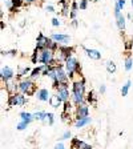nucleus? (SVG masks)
I'll return each instance as SVG.
<instances>
[{
	"mask_svg": "<svg viewBox=\"0 0 133 149\" xmlns=\"http://www.w3.org/2000/svg\"><path fill=\"white\" fill-rule=\"evenodd\" d=\"M51 95L49 93V91L47 89V88H39V89L36 91V93H35V97H36L39 101H43V102H49V100H51Z\"/></svg>",
	"mask_w": 133,
	"mask_h": 149,
	"instance_id": "nucleus-10",
	"label": "nucleus"
},
{
	"mask_svg": "<svg viewBox=\"0 0 133 149\" xmlns=\"http://www.w3.org/2000/svg\"><path fill=\"white\" fill-rule=\"evenodd\" d=\"M49 39L51 37L45 36L44 33H39V36L36 39V49H45V48H48Z\"/></svg>",
	"mask_w": 133,
	"mask_h": 149,
	"instance_id": "nucleus-12",
	"label": "nucleus"
},
{
	"mask_svg": "<svg viewBox=\"0 0 133 149\" xmlns=\"http://www.w3.org/2000/svg\"><path fill=\"white\" fill-rule=\"evenodd\" d=\"M75 116H76V120L89 116V107H88L87 102H83L80 105L75 107Z\"/></svg>",
	"mask_w": 133,
	"mask_h": 149,
	"instance_id": "nucleus-7",
	"label": "nucleus"
},
{
	"mask_svg": "<svg viewBox=\"0 0 133 149\" xmlns=\"http://www.w3.org/2000/svg\"><path fill=\"white\" fill-rule=\"evenodd\" d=\"M49 37L59 45H68V43L71 41V36L65 33H52Z\"/></svg>",
	"mask_w": 133,
	"mask_h": 149,
	"instance_id": "nucleus-8",
	"label": "nucleus"
},
{
	"mask_svg": "<svg viewBox=\"0 0 133 149\" xmlns=\"http://www.w3.org/2000/svg\"><path fill=\"white\" fill-rule=\"evenodd\" d=\"M32 63L33 64H47V65H59L55 60V52L48 48L45 49H35L33 55H32Z\"/></svg>",
	"mask_w": 133,
	"mask_h": 149,
	"instance_id": "nucleus-2",
	"label": "nucleus"
},
{
	"mask_svg": "<svg viewBox=\"0 0 133 149\" xmlns=\"http://www.w3.org/2000/svg\"><path fill=\"white\" fill-rule=\"evenodd\" d=\"M105 68H107V71H108L109 73H115L116 72V64L112 61V60H109V61H107Z\"/></svg>",
	"mask_w": 133,
	"mask_h": 149,
	"instance_id": "nucleus-23",
	"label": "nucleus"
},
{
	"mask_svg": "<svg viewBox=\"0 0 133 149\" xmlns=\"http://www.w3.org/2000/svg\"><path fill=\"white\" fill-rule=\"evenodd\" d=\"M0 74H1V80H3V83H6V84L9 83V81H12L13 77H15V72H13V69L11 68V67H3Z\"/></svg>",
	"mask_w": 133,
	"mask_h": 149,
	"instance_id": "nucleus-9",
	"label": "nucleus"
},
{
	"mask_svg": "<svg viewBox=\"0 0 133 149\" xmlns=\"http://www.w3.org/2000/svg\"><path fill=\"white\" fill-rule=\"evenodd\" d=\"M71 101L76 105H80L85 101V80L80 79V80H73L72 81V97Z\"/></svg>",
	"mask_w": 133,
	"mask_h": 149,
	"instance_id": "nucleus-1",
	"label": "nucleus"
},
{
	"mask_svg": "<svg viewBox=\"0 0 133 149\" xmlns=\"http://www.w3.org/2000/svg\"><path fill=\"white\" fill-rule=\"evenodd\" d=\"M3 1H4V3H6V1H7V0H3Z\"/></svg>",
	"mask_w": 133,
	"mask_h": 149,
	"instance_id": "nucleus-40",
	"label": "nucleus"
},
{
	"mask_svg": "<svg viewBox=\"0 0 133 149\" xmlns=\"http://www.w3.org/2000/svg\"><path fill=\"white\" fill-rule=\"evenodd\" d=\"M88 1H89V0H80V3H79V8H80L81 11L87 9L88 8Z\"/></svg>",
	"mask_w": 133,
	"mask_h": 149,
	"instance_id": "nucleus-27",
	"label": "nucleus"
},
{
	"mask_svg": "<svg viewBox=\"0 0 133 149\" xmlns=\"http://www.w3.org/2000/svg\"><path fill=\"white\" fill-rule=\"evenodd\" d=\"M91 123H92V118L88 116V117H84V118H79V120H76L73 123V125H75V128L80 129V128H84V127H87V125H89Z\"/></svg>",
	"mask_w": 133,
	"mask_h": 149,
	"instance_id": "nucleus-14",
	"label": "nucleus"
},
{
	"mask_svg": "<svg viewBox=\"0 0 133 149\" xmlns=\"http://www.w3.org/2000/svg\"><path fill=\"white\" fill-rule=\"evenodd\" d=\"M132 7H133V0H132Z\"/></svg>",
	"mask_w": 133,
	"mask_h": 149,
	"instance_id": "nucleus-39",
	"label": "nucleus"
},
{
	"mask_svg": "<svg viewBox=\"0 0 133 149\" xmlns=\"http://www.w3.org/2000/svg\"><path fill=\"white\" fill-rule=\"evenodd\" d=\"M47 11H48V12H56L55 11V8H53V6H47Z\"/></svg>",
	"mask_w": 133,
	"mask_h": 149,
	"instance_id": "nucleus-34",
	"label": "nucleus"
},
{
	"mask_svg": "<svg viewBox=\"0 0 133 149\" xmlns=\"http://www.w3.org/2000/svg\"><path fill=\"white\" fill-rule=\"evenodd\" d=\"M55 149H65V146H64V144L63 143H57L55 145Z\"/></svg>",
	"mask_w": 133,
	"mask_h": 149,
	"instance_id": "nucleus-32",
	"label": "nucleus"
},
{
	"mask_svg": "<svg viewBox=\"0 0 133 149\" xmlns=\"http://www.w3.org/2000/svg\"><path fill=\"white\" fill-rule=\"evenodd\" d=\"M49 104L52 108L57 109L59 107H61V104H64V102L61 101V99H60L57 95H52V96H51V100H49Z\"/></svg>",
	"mask_w": 133,
	"mask_h": 149,
	"instance_id": "nucleus-15",
	"label": "nucleus"
},
{
	"mask_svg": "<svg viewBox=\"0 0 133 149\" xmlns=\"http://www.w3.org/2000/svg\"><path fill=\"white\" fill-rule=\"evenodd\" d=\"M44 123H48V125H53V123H55V115L51 113V112H47V117Z\"/></svg>",
	"mask_w": 133,
	"mask_h": 149,
	"instance_id": "nucleus-25",
	"label": "nucleus"
},
{
	"mask_svg": "<svg viewBox=\"0 0 133 149\" xmlns=\"http://www.w3.org/2000/svg\"><path fill=\"white\" fill-rule=\"evenodd\" d=\"M31 73V68H28V67H24V68H19V73H17V77H24L25 74Z\"/></svg>",
	"mask_w": 133,
	"mask_h": 149,
	"instance_id": "nucleus-24",
	"label": "nucleus"
},
{
	"mask_svg": "<svg viewBox=\"0 0 133 149\" xmlns=\"http://www.w3.org/2000/svg\"><path fill=\"white\" fill-rule=\"evenodd\" d=\"M72 25H73V27H77V20H76V19L72 20Z\"/></svg>",
	"mask_w": 133,
	"mask_h": 149,
	"instance_id": "nucleus-36",
	"label": "nucleus"
},
{
	"mask_svg": "<svg viewBox=\"0 0 133 149\" xmlns=\"http://www.w3.org/2000/svg\"><path fill=\"white\" fill-rule=\"evenodd\" d=\"M56 95L61 99L63 102L69 101L72 97V93H69V84H60L59 87L56 88Z\"/></svg>",
	"mask_w": 133,
	"mask_h": 149,
	"instance_id": "nucleus-6",
	"label": "nucleus"
},
{
	"mask_svg": "<svg viewBox=\"0 0 133 149\" xmlns=\"http://www.w3.org/2000/svg\"><path fill=\"white\" fill-rule=\"evenodd\" d=\"M28 125H29L28 123H25V121H22V120H20V123L16 125V128H17V130H24L25 128L28 127Z\"/></svg>",
	"mask_w": 133,
	"mask_h": 149,
	"instance_id": "nucleus-26",
	"label": "nucleus"
},
{
	"mask_svg": "<svg viewBox=\"0 0 133 149\" xmlns=\"http://www.w3.org/2000/svg\"><path fill=\"white\" fill-rule=\"evenodd\" d=\"M115 6H117L120 9H123V8H124V6H125V0H116Z\"/></svg>",
	"mask_w": 133,
	"mask_h": 149,
	"instance_id": "nucleus-29",
	"label": "nucleus"
},
{
	"mask_svg": "<svg viewBox=\"0 0 133 149\" xmlns=\"http://www.w3.org/2000/svg\"><path fill=\"white\" fill-rule=\"evenodd\" d=\"M33 117H35V120H37V121H45V117H47V112H44V111H39V112H35L33 113Z\"/></svg>",
	"mask_w": 133,
	"mask_h": 149,
	"instance_id": "nucleus-21",
	"label": "nucleus"
},
{
	"mask_svg": "<svg viewBox=\"0 0 133 149\" xmlns=\"http://www.w3.org/2000/svg\"><path fill=\"white\" fill-rule=\"evenodd\" d=\"M65 1H67V0H60V3H61V4H63V3H65Z\"/></svg>",
	"mask_w": 133,
	"mask_h": 149,
	"instance_id": "nucleus-37",
	"label": "nucleus"
},
{
	"mask_svg": "<svg viewBox=\"0 0 133 149\" xmlns=\"http://www.w3.org/2000/svg\"><path fill=\"white\" fill-rule=\"evenodd\" d=\"M72 146H77V149H92L91 148V145H88V144H85L84 141H80V140H73L72 141Z\"/></svg>",
	"mask_w": 133,
	"mask_h": 149,
	"instance_id": "nucleus-18",
	"label": "nucleus"
},
{
	"mask_svg": "<svg viewBox=\"0 0 133 149\" xmlns=\"http://www.w3.org/2000/svg\"><path fill=\"white\" fill-rule=\"evenodd\" d=\"M64 68H65V71H67V73H68L69 79H73L75 74L76 73L79 74L81 72V65L75 56H71V57H68V59L65 60Z\"/></svg>",
	"mask_w": 133,
	"mask_h": 149,
	"instance_id": "nucleus-3",
	"label": "nucleus"
},
{
	"mask_svg": "<svg viewBox=\"0 0 133 149\" xmlns=\"http://www.w3.org/2000/svg\"><path fill=\"white\" fill-rule=\"evenodd\" d=\"M130 87H132V81L128 80L127 83H125L124 85H123V88H121V96H123V97L128 96V92H129Z\"/></svg>",
	"mask_w": 133,
	"mask_h": 149,
	"instance_id": "nucleus-20",
	"label": "nucleus"
},
{
	"mask_svg": "<svg viewBox=\"0 0 133 149\" xmlns=\"http://www.w3.org/2000/svg\"><path fill=\"white\" fill-rule=\"evenodd\" d=\"M20 120L25 121V123H28V124H31L32 121L35 120L33 113H29V112H20Z\"/></svg>",
	"mask_w": 133,
	"mask_h": 149,
	"instance_id": "nucleus-16",
	"label": "nucleus"
},
{
	"mask_svg": "<svg viewBox=\"0 0 133 149\" xmlns=\"http://www.w3.org/2000/svg\"><path fill=\"white\" fill-rule=\"evenodd\" d=\"M115 17H116V24H117L120 31H125V17L121 13V9L117 6H115Z\"/></svg>",
	"mask_w": 133,
	"mask_h": 149,
	"instance_id": "nucleus-11",
	"label": "nucleus"
},
{
	"mask_svg": "<svg viewBox=\"0 0 133 149\" xmlns=\"http://www.w3.org/2000/svg\"><path fill=\"white\" fill-rule=\"evenodd\" d=\"M25 104H27V97H25V95L22 92L12 93L8 99L9 107H24Z\"/></svg>",
	"mask_w": 133,
	"mask_h": 149,
	"instance_id": "nucleus-5",
	"label": "nucleus"
},
{
	"mask_svg": "<svg viewBox=\"0 0 133 149\" xmlns=\"http://www.w3.org/2000/svg\"><path fill=\"white\" fill-rule=\"evenodd\" d=\"M71 137H72L71 130H65L64 133H63V136H61V140H68V139H71Z\"/></svg>",
	"mask_w": 133,
	"mask_h": 149,
	"instance_id": "nucleus-28",
	"label": "nucleus"
},
{
	"mask_svg": "<svg viewBox=\"0 0 133 149\" xmlns=\"http://www.w3.org/2000/svg\"><path fill=\"white\" fill-rule=\"evenodd\" d=\"M85 101L91 102V104H96V101H97L96 93L93 92V91H89V92L87 93V96H85Z\"/></svg>",
	"mask_w": 133,
	"mask_h": 149,
	"instance_id": "nucleus-19",
	"label": "nucleus"
},
{
	"mask_svg": "<svg viewBox=\"0 0 133 149\" xmlns=\"http://www.w3.org/2000/svg\"><path fill=\"white\" fill-rule=\"evenodd\" d=\"M92 1H99V0H92Z\"/></svg>",
	"mask_w": 133,
	"mask_h": 149,
	"instance_id": "nucleus-38",
	"label": "nucleus"
},
{
	"mask_svg": "<svg viewBox=\"0 0 133 149\" xmlns=\"http://www.w3.org/2000/svg\"><path fill=\"white\" fill-rule=\"evenodd\" d=\"M132 45H133V43H132V41H125V48H127L128 51H129L130 48H132Z\"/></svg>",
	"mask_w": 133,
	"mask_h": 149,
	"instance_id": "nucleus-33",
	"label": "nucleus"
},
{
	"mask_svg": "<svg viewBox=\"0 0 133 149\" xmlns=\"http://www.w3.org/2000/svg\"><path fill=\"white\" fill-rule=\"evenodd\" d=\"M51 22H52V25H53V27H59V25H61V22H60L57 17H53Z\"/></svg>",
	"mask_w": 133,
	"mask_h": 149,
	"instance_id": "nucleus-30",
	"label": "nucleus"
},
{
	"mask_svg": "<svg viewBox=\"0 0 133 149\" xmlns=\"http://www.w3.org/2000/svg\"><path fill=\"white\" fill-rule=\"evenodd\" d=\"M99 92L101 93V95H104V93L107 92V87H105V85H104V84H101V85H100V88H99Z\"/></svg>",
	"mask_w": 133,
	"mask_h": 149,
	"instance_id": "nucleus-31",
	"label": "nucleus"
},
{
	"mask_svg": "<svg viewBox=\"0 0 133 149\" xmlns=\"http://www.w3.org/2000/svg\"><path fill=\"white\" fill-rule=\"evenodd\" d=\"M37 91V85L32 81V79H22L19 81V92L28 95V96H32L35 95Z\"/></svg>",
	"mask_w": 133,
	"mask_h": 149,
	"instance_id": "nucleus-4",
	"label": "nucleus"
},
{
	"mask_svg": "<svg viewBox=\"0 0 133 149\" xmlns=\"http://www.w3.org/2000/svg\"><path fill=\"white\" fill-rule=\"evenodd\" d=\"M84 51L87 53V56L92 60H101V52L97 49H92V48H85L84 47Z\"/></svg>",
	"mask_w": 133,
	"mask_h": 149,
	"instance_id": "nucleus-13",
	"label": "nucleus"
},
{
	"mask_svg": "<svg viewBox=\"0 0 133 149\" xmlns=\"http://www.w3.org/2000/svg\"><path fill=\"white\" fill-rule=\"evenodd\" d=\"M39 76H43V67L41 65H37L36 68H33L31 71V73H29V79H36V77H39Z\"/></svg>",
	"mask_w": 133,
	"mask_h": 149,
	"instance_id": "nucleus-17",
	"label": "nucleus"
},
{
	"mask_svg": "<svg viewBox=\"0 0 133 149\" xmlns=\"http://www.w3.org/2000/svg\"><path fill=\"white\" fill-rule=\"evenodd\" d=\"M36 0H24V3H27V4H32V3H35Z\"/></svg>",
	"mask_w": 133,
	"mask_h": 149,
	"instance_id": "nucleus-35",
	"label": "nucleus"
},
{
	"mask_svg": "<svg viewBox=\"0 0 133 149\" xmlns=\"http://www.w3.org/2000/svg\"><path fill=\"white\" fill-rule=\"evenodd\" d=\"M124 68L127 72H130L133 68V59H132V56H128L127 59H125V63H124Z\"/></svg>",
	"mask_w": 133,
	"mask_h": 149,
	"instance_id": "nucleus-22",
	"label": "nucleus"
}]
</instances>
